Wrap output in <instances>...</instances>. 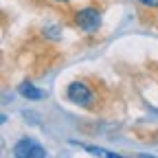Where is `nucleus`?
<instances>
[{"label": "nucleus", "instance_id": "nucleus-1", "mask_svg": "<svg viewBox=\"0 0 158 158\" xmlns=\"http://www.w3.org/2000/svg\"><path fill=\"white\" fill-rule=\"evenodd\" d=\"M66 99H68L70 103H75V106L92 108L94 101H97V94H94V90H92L86 81L77 79V81H70V86L66 88Z\"/></svg>", "mask_w": 158, "mask_h": 158}, {"label": "nucleus", "instance_id": "nucleus-2", "mask_svg": "<svg viewBox=\"0 0 158 158\" xmlns=\"http://www.w3.org/2000/svg\"><path fill=\"white\" fill-rule=\"evenodd\" d=\"M73 24L84 33H97L101 29V11L94 9V7L77 9L75 15H73Z\"/></svg>", "mask_w": 158, "mask_h": 158}, {"label": "nucleus", "instance_id": "nucleus-3", "mask_svg": "<svg viewBox=\"0 0 158 158\" xmlns=\"http://www.w3.org/2000/svg\"><path fill=\"white\" fill-rule=\"evenodd\" d=\"M13 154L18 158H24V156H40V158H42V156H46V149L40 143L31 141V138H22V141H18L13 145Z\"/></svg>", "mask_w": 158, "mask_h": 158}, {"label": "nucleus", "instance_id": "nucleus-4", "mask_svg": "<svg viewBox=\"0 0 158 158\" xmlns=\"http://www.w3.org/2000/svg\"><path fill=\"white\" fill-rule=\"evenodd\" d=\"M18 92L22 94L24 99H31V101H40V99H44V90L35 88L31 81H24V84H20V86H18Z\"/></svg>", "mask_w": 158, "mask_h": 158}, {"label": "nucleus", "instance_id": "nucleus-5", "mask_svg": "<svg viewBox=\"0 0 158 158\" xmlns=\"http://www.w3.org/2000/svg\"><path fill=\"white\" fill-rule=\"evenodd\" d=\"M90 154H99V156H116V154H112V152H106V149H101V147H86Z\"/></svg>", "mask_w": 158, "mask_h": 158}, {"label": "nucleus", "instance_id": "nucleus-6", "mask_svg": "<svg viewBox=\"0 0 158 158\" xmlns=\"http://www.w3.org/2000/svg\"><path fill=\"white\" fill-rule=\"evenodd\" d=\"M138 2L147 9H158V0H138Z\"/></svg>", "mask_w": 158, "mask_h": 158}, {"label": "nucleus", "instance_id": "nucleus-7", "mask_svg": "<svg viewBox=\"0 0 158 158\" xmlns=\"http://www.w3.org/2000/svg\"><path fill=\"white\" fill-rule=\"evenodd\" d=\"M55 2H68V0H55Z\"/></svg>", "mask_w": 158, "mask_h": 158}]
</instances>
